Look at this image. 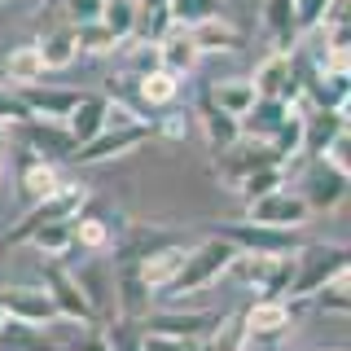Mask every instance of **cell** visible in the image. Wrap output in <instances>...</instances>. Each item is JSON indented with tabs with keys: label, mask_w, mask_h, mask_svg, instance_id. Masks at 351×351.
I'll return each mask as SVG.
<instances>
[{
	"label": "cell",
	"mask_w": 351,
	"mask_h": 351,
	"mask_svg": "<svg viewBox=\"0 0 351 351\" xmlns=\"http://www.w3.org/2000/svg\"><path fill=\"white\" fill-rule=\"evenodd\" d=\"M101 27H106L119 44H128L132 36H136V0H106Z\"/></svg>",
	"instance_id": "obj_37"
},
{
	"label": "cell",
	"mask_w": 351,
	"mask_h": 351,
	"mask_svg": "<svg viewBox=\"0 0 351 351\" xmlns=\"http://www.w3.org/2000/svg\"><path fill=\"white\" fill-rule=\"evenodd\" d=\"M299 119H303V149L312 154V158H321V154L347 132L343 110H307V114H299Z\"/></svg>",
	"instance_id": "obj_23"
},
{
	"label": "cell",
	"mask_w": 351,
	"mask_h": 351,
	"mask_svg": "<svg viewBox=\"0 0 351 351\" xmlns=\"http://www.w3.org/2000/svg\"><path fill=\"white\" fill-rule=\"evenodd\" d=\"M334 9V0H294V14H299V31H316L325 22V14Z\"/></svg>",
	"instance_id": "obj_44"
},
{
	"label": "cell",
	"mask_w": 351,
	"mask_h": 351,
	"mask_svg": "<svg viewBox=\"0 0 351 351\" xmlns=\"http://www.w3.org/2000/svg\"><path fill=\"white\" fill-rule=\"evenodd\" d=\"M299 272H294V290L290 299H307L312 290H321L325 281L343 277V272H351V250L343 246V241H316V246H299Z\"/></svg>",
	"instance_id": "obj_3"
},
{
	"label": "cell",
	"mask_w": 351,
	"mask_h": 351,
	"mask_svg": "<svg viewBox=\"0 0 351 351\" xmlns=\"http://www.w3.org/2000/svg\"><path fill=\"white\" fill-rule=\"evenodd\" d=\"M206 97H211V101L224 110V114H233V119H241L250 106L259 101V93L250 88L246 75H241V80H215L211 88H206Z\"/></svg>",
	"instance_id": "obj_31"
},
{
	"label": "cell",
	"mask_w": 351,
	"mask_h": 351,
	"mask_svg": "<svg viewBox=\"0 0 351 351\" xmlns=\"http://www.w3.org/2000/svg\"><path fill=\"white\" fill-rule=\"evenodd\" d=\"M88 202V189L80 180H66L58 193L49 197V202H36V206H27V215L18 219L9 233H0V250H9V246H27L31 233L44 224H53V219H71V215H80V206Z\"/></svg>",
	"instance_id": "obj_4"
},
{
	"label": "cell",
	"mask_w": 351,
	"mask_h": 351,
	"mask_svg": "<svg viewBox=\"0 0 351 351\" xmlns=\"http://www.w3.org/2000/svg\"><path fill=\"white\" fill-rule=\"evenodd\" d=\"M71 351H110V343H106V334L101 329H88V334L80 338V343H75Z\"/></svg>",
	"instance_id": "obj_46"
},
{
	"label": "cell",
	"mask_w": 351,
	"mask_h": 351,
	"mask_svg": "<svg viewBox=\"0 0 351 351\" xmlns=\"http://www.w3.org/2000/svg\"><path fill=\"white\" fill-rule=\"evenodd\" d=\"M250 88H255L259 97H281V101H299V80H294V62L290 53H277L272 49L268 58L255 66V75H250Z\"/></svg>",
	"instance_id": "obj_16"
},
{
	"label": "cell",
	"mask_w": 351,
	"mask_h": 351,
	"mask_svg": "<svg viewBox=\"0 0 351 351\" xmlns=\"http://www.w3.org/2000/svg\"><path fill=\"white\" fill-rule=\"evenodd\" d=\"M277 189H285V162H268V167H259V171H250V176H241V180H237V193L246 197V202L268 197V193H277Z\"/></svg>",
	"instance_id": "obj_35"
},
{
	"label": "cell",
	"mask_w": 351,
	"mask_h": 351,
	"mask_svg": "<svg viewBox=\"0 0 351 351\" xmlns=\"http://www.w3.org/2000/svg\"><path fill=\"white\" fill-rule=\"evenodd\" d=\"M189 119L197 123V132H202V141H206V145H211L215 154L224 149V145H233V141L241 136V123H237L233 114H224V110H219V106L211 101V97H206V88L193 97V110H189Z\"/></svg>",
	"instance_id": "obj_19"
},
{
	"label": "cell",
	"mask_w": 351,
	"mask_h": 351,
	"mask_svg": "<svg viewBox=\"0 0 351 351\" xmlns=\"http://www.w3.org/2000/svg\"><path fill=\"white\" fill-rule=\"evenodd\" d=\"M197 351H246V329H241V307L215 316L211 334L197 338Z\"/></svg>",
	"instance_id": "obj_30"
},
{
	"label": "cell",
	"mask_w": 351,
	"mask_h": 351,
	"mask_svg": "<svg viewBox=\"0 0 351 351\" xmlns=\"http://www.w3.org/2000/svg\"><path fill=\"white\" fill-rule=\"evenodd\" d=\"M211 325H215L211 312H149V316H141V329L167 334V338H189V343L211 334Z\"/></svg>",
	"instance_id": "obj_21"
},
{
	"label": "cell",
	"mask_w": 351,
	"mask_h": 351,
	"mask_svg": "<svg viewBox=\"0 0 351 351\" xmlns=\"http://www.w3.org/2000/svg\"><path fill=\"white\" fill-rule=\"evenodd\" d=\"M158 71V44L154 40H132V53H128V80H141V75Z\"/></svg>",
	"instance_id": "obj_42"
},
{
	"label": "cell",
	"mask_w": 351,
	"mask_h": 351,
	"mask_svg": "<svg viewBox=\"0 0 351 351\" xmlns=\"http://www.w3.org/2000/svg\"><path fill=\"white\" fill-rule=\"evenodd\" d=\"M110 277H114L119 316H128V321H141V316H149L154 290L145 285V277H141V263H110Z\"/></svg>",
	"instance_id": "obj_18"
},
{
	"label": "cell",
	"mask_w": 351,
	"mask_h": 351,
	"mask_svg": "<svg viewBox=\"0 0 351 351\" xmlns=\"http://www.w3.org/2000/svg\"><path fill=\"white\" fill-rule=\"evenodd\" d=\"M228 0H171V22L176 27H197V22L224 18Z\"/></svg>",
	"instance_id": "obj_39"
},
{
	"label": "cell",
	"mask_w": 351,
	"mask_h": 351,
	"mask_svg": "<svg viewBox=\"0 0 351 351\" xmlns=\"http://www.w3.org/2000/svg\"><path fill=\"white\" fill-rule=\"evenodd\" d=\"M237 263V246H228L224 237H206V241H197V246H189V255H184L180 263V272L171 277V285L158 294V299H189V294H202V290H211L215 281H224L228 277V268Z\"/></svg>",
	"instance_id": "obj_1"
},
{
	"label": "cell",
	"mask_w": 351,
	"mask_h": 351,
	"mask_svg": "<svg viewBox=\"0 0 351 351\" xmlns=\"http://www.w3.org/2000/svg\"><path fill=\"white\" fill-rule=\"evenodd\" d=\"M145 141H158V136H154V123H149V119H128V123L106 128L101 136H93L88 145H80L66 162H75V167H93V162L123 158V154H132L136 145H145Z\"/></svg>",
	"instance_id": "obj_6"
},
{
	"label": "cell",
	"mask_w": 351,
	"mask_h": 351,
	"mask_svg": "<svg viewBox=\"0 0 351 351\" xmlns=\"http://www.w3.org/2000/svg\"><path fill=\"white\" fill-rule=\"evenodd\" d=\"M36 53L44 62V71H66L75 58H80V40H75L71 22H58V27H44L36 40Z\"/></svg>",
	"instance_id": "obj_25"
},
{
	"label": "cell",
	"mask_w": 351,
	"mask_h": 351,
	"mask_svg": "<svg viewBox=\"0 0 351 351\" xmlns=\"http://www.w3.org/2000/svg\"><path fill=\"white\" fill-rule=\"evenodd\" d=\"M303 303L299 299H250L241 307V329H246V347H277L299 329Z\"/></svg>",
	"instance_id": "obj_2"
},
{
	"label": "cell",
	"mask_w": 351,
	"mask_h": 351,
	"mask_svg": "<svg viewBox=\"0 0 351 351\" xmlns=\"http://www.w3.org/2000/svg\"><path fill=\"white\" fill-rule=\"evenodd\" d=\"M62 184H66V171H62L58 158L36 154V149L22 154V162H18V193H22V202H27V206L49 202V197L58 193Z\"/></svg>",
	"instance_id": "obj_10"
},
{
	"label": "cell",
	"mask_w": 351,
	"mask_h": 351,
	"mask_svg": "<svg viewBox=\"0 0 351 351\" xmlns=\"http://www.w3.org/2000/svg\"><path fill=\"white\" fill-rule=\"evenodd\" d=\"M40 285L49 290V299H53V307H58L62 321H75V325H93V321H97V307L88 303L84 285L75 281V272L62 268L58 259L44 263V281H40Z\"/></svg>",
	"instance_id": "obj_7"
},
{
	"label": "cell",
	"mask_w": 351,
	"mask_h": 351,
	"mask_svg": "<svg viewBox=\"0 0 351 351\" xmlns=\"http://www.w3.org/2000/svg\"><path fill=\"white\" fill-rule=\"evenodd\" d=\"M246 219H255V224H263V228H281V233H299V228H307L312 211H307V202L294 189H277L268 197H255Z\"/></svg>",
	"instance_id": "obj_12"
},
{
	"label": "cell",
	"mask_w": 351,
	"mask_h": 351,
	"mask_svg": "<svg viewBox=\"0 0 351 351\" xmlns=\"http://www.w3.org/2000/svg\"><path fill=\"white\" fill-rule=\"evenodd\" d=\"M171 27V0H136V36L132 40H162Z\"/></svg>",
	"instance_id": "obj_34"
},
{
	"label": "cell",
	"mask_w": 351,
	"mask_h": 351,
	"mask_svg": "<svg viewBox=\"0 0 351 351\" xmlns=\"http://www.w3.org/2000/svg\"><path fill=\"white\" fill-rule=\"evenodd\" d=\"M189 31V40H193V49L202 53H237L241 49V36H237V27L228 18H211V22H197V27H184Z\"/></svg>",
	"instance_id": "obj_28"
},
{
	"label": "cell",
	"mask_w": 351,
	"mask_h": 351,
	"mask_svg": "<svg viewBox=\"0 0 351 351\" xmlns=\"http://www.w3.org/2000/svg\"><path fill=\"white\" fill-rule=\"evenodd\" d=\"M329 351H343V347H329Z\"/></svg>",
	"instance_id": "obj_49"
},
{
	"label": "cell",
	"mask_w": 351,
	"mask_h": 351,
	"mask_svg": "<svg viewBox=\"0 0 351 351\" xmlns=\"http://www.w3.org/2000/svg\"><path fill=\"white\" fill-rule=\"evenodd\" d=\"M259 27H263V36L277 44V53H294V40L303 36L294 0H259Z\"/></svg>",
	"instance_id": "obj_20"
},
{
	"label": "cell",
	"mask_w": 351,
	"mask_h": 351,
	"mask_svg": "<svg viewBox=\"0 0 351 351\" xmlns=\"http://www.w3.org/2000/svg\"><path fill=\"white\" fill-rule=\"evenodd\" d=\"M0 312L18 325H31V329H44V325L62 321L44 285H0Z\"/></svg>",
	"instance_id": "obj_8"
},
{
	"label": "cell",
	"mask_w": 351,
	"mask_h": 351,
	"mask_svg": "<svg viewBox=\"0 0 351 351\" xmlns=\"http://www.w3.org/2000/svg\"><path fill=\"white\" fill-rule=\"evenodd\" d=\"M154 44H158V71H171V75H180V80H189L197 71V62H202V53L193 49V40H189L184 27H171L167 36L154 40Z\"/></svg>",
	"instance_id": "obj_24"
},
{
	"label": "cell",
	"mask_w": 351,
	"mask_h": 351,
	"mask_svg": "<svg viewBox=\"0 0 351 351\" xmlns=\"http://www.w3.org/2000/svg\"><path fill=\"white\" fill-rule=\"evenodd\" d=\"M5 136H9V128H5V123H0V149H5Z\"/></svg>",
	"instance_id": "obj_47"
},
{
	"label": "cell",
	"mask_w": 351,
	"mask_h": 351,
	"mask_svg": "<svg viewBox=\"0 0 351 351\" xmlns=\"http://www.w3.org/2000/svg\"><path fill=\"white\" fill-rule=\"evenodd\" d=\"M132 88H136L141 106H145V114H149V123H154V114L176 110L184 80H180V75H171V71H149V75H141V80H132Z\"/></svg>",
	"instance_id": "obj_22"
},
{
	"label": "cell",
	"mask_w": 351,
	"mask_h": 351,
	"mask_svg": "<svg viewBox=\"0 0 351 351\" xmlns=\"http://www.w3.org/2000/svg\"><path fill=\"white\" fill-rule=\"evenodd\" d=\"M22 97V106L31 110V119H44V123H66V114L80 101V88H49V84H22L14 88Z\"/></svg>",
	"instance_id": "obj_17"
},
{
	"label": "cell",
	"mask_w": 351,
	"mask_h": 351,
	"mask_svg": "<svg viewBox=\"0 0 351 351\" xmlns=\"http://www.w3.org/2000/svg\"><path fill=\"white\" fill-rule=\"evenodd\" d=\"M263 145H268L272 154H277L281 162L299 158V154H303V119H299V114H290V119H285V123H281L277 132H272L268 141H263Z\"/></svg>",
	"instance_id": "obj_40"
},
{
	"label": "cell",
	"mask_w": 351,
	"mask_h": 351,
	"mask_svg": "<svg viewBox=\"0 0 351 351\" xmlns=\"http://www.w3.org/2000/svg\"><path fill=\"white\" fill-rule=\"evenodd\" d=\"M106 0H62V14L71 27H88V22H101Z\"/></svg>",
	"instance_id": "obj_43"
},
{
	"label": "cell",
	"mask_w": 351,
	"mask_h": 351,
	"mask_svg": "<svg viewBox=\"0 0 351 351\" xmlns=\"http://www.w3.org/2000/svg\"><path fill=\"white\" fill-rule=\"evenodd\" d=\"M184 255H189V246H180V241H171V246L154 250L149 259H141V277H145V285L154 290V299H158V294H162V290L171 285V277L180 272Z\"/></svg>",
	"instance_id": "obj_27"
},
{
	"label": "cell",
	"mask_w": 351,
	"mask_h": 351,
	"mask_svg": "<svg viewBox=\"0 0 351 351\" xmlns=\"http://www.w3.org/2000/svg\"><path fill=\"white\" fill-rule=\"evenodd\" d=\"M0 351H62V347L49 343V338H44L40 329H31V325L5 321V329H0Z\"/></svg>",
	"instance_id": "obj_38"
},
{
	"label": "cell",
	"mask_w": 351,
	"mask_h": 351,
	"mask_svg": "<svg viewBox=\"0 0 351 351\" xmlns=\"http://www.w3.org/2000/svg\"><path fill=\"white\" fill-rule=\"evenodd\" d=\"M303 307H316L321 316H351V272L325 281L321 290H312L303 299Z\"/></svg>",
	"instance_id": "obj_32"
},
{
	"label": "cell",
	"mask_w": 351,
	"mask_h": 351,
	"mask_svg": "<svg viewBox=\"0 0 351 351\" xmlns=\"http://www.w3.org/2000/svg\"><path fill=\"white\" fill-rule=\"evenodd\" d=\"M27 149L49 154V158H71V136L62 123H44V119H27Z\"/></svg>",
	"instance_id": "obj_33"
},
{
	"label": "cell",
	"mask_w": 351,
	"mask_h": 351,
	"mask_svg": "<svg viewBox=\"0 0 351 351\" xmlns=\"http://www.w3.org/2000/svg\"><path fill=\"white\" fill-rule=\"evenodd\" d=\"M75 40H80V58H106V53H114V49H119V40L110 36L101 22L75 27Z\"/></svg>",
	"instance_id": "obj_41"
},
{
	"label": "cell",
	"mask_w": 351,
	"mask_h": 351,
	"mask_svg": "<svg viewBox=\"0 0 351 351\" xmlns=\"http://www.w3.org/2000/svg\"><path fill=\"white\" fill-rule=\"evenodd\" d=\"M171 241H180L171 228L149 224V219H128V224L119 228L114 246H110V263H141V259H149L154 250L171 246Z\"/></svg>",
	"instance_id": "obj_9"
},
{
	"label": "cell",
	"mask_w": 351,
	"mask_h": 351,
	"mask_svg": "<svg viewBox=\"0 0 351 351\" xmlns=\"http://www.w3.org/2000/svg\"><path fill=\"white\" fill-rule=\"evenodd\" d=\"M71 219H75V215H71ZM71 219H53V224L36 228L27 246H36L44 259H58V255H66V250L75 246V241H71Z\"/></svg>",
	"instance_id": "obj_36"
},
{
	"label": "cell",
	"mask_w": 351,
	"mask_h": 351,
	"mask_svg": "<svg viewBox=\"0 0 351 351\" xmlns=\"http://www.w3.org/2000/svg\"><path fill=\"white\" fill-rule=\"evenodd\" d=\"M141 351H197V343H189V338H167V334H149V329H141Z\"/></svg>",
	"instance_id": "obj_45"
},
{
	"label": "cell",
	"mask_w": 351,
	"mask_h": 351,
	"mask_svg": "<svg viewBox=\"0 0 351 351\" xmlns=\"http://www.w3.org/2000/svg\"><path fill=\"white\" fill-rule=\"evenodd\" d=\"M119 228H123V224H114L110 215H101V206L93 202V193H88V202L80 206V215L71 219V241H75L80 250H88V255H101V250L110 255Z\"/></svg>",
	"instance_id": "obj_15"
},
{
	"label": "cell",
	"mask_w": 351,
	"mask_h": 351,
	"mask_svg": "<svg viewBox=\"0 0 351 351\" xmlns=\"http://www.w3.org/2000/svg\"><path fill=\"white\" fill-rule=\"evenodd\" d=\"M303 202H307V211L312 215H334L338 206L347 202V171H338V167H329L325 158H316L312 167H307L303 176Z\"/></svg>",
	"instance_id": "obj_11"
},
{
	"label": "cell",
	"mask_w": 351,
	"mask_h": 351,
	"mask_svg": "<svg viewBox=\"0 0 351 351\" xmlns=\"http://www.w3.org/2000/svg\"><path fill=\"white\" fill-rule=\"evenodd\" d=\"M290 114H294V106H290V101H281V97H259V101L250 106L246 114L237 119V123H241V136H250V141H268Z\"/></svg>",
	"instance_id": "obj_26"
},
{
	"label": "cell",
	"mask_w": 351,
	"mask_h": 351,
	"mask_svg": "<svg viewBox=\"0 0 351 351\" xmlns=\"http://www.w3.org/2000/svg\"><path fill=\"white\" fill-rule=\"evenodd\" d=\"M110 114H114V101H110L106 93H80V101H75V110L66 114V136H71V154L88 145L93 136H101V132L110 128Z\"/></svg>",
	"instance_id": "obj_14"
},
{
	"label": "cell",
	"mask_w": 351,
	"mask_h": 351,
	"mask_svg": "<svg viewBox=\"0 0 351 351\" xmlns=\"http://www.w3.org/2000/svg\"><path fill=\"white\" fill-rule=\"evenodd\" d=\"M0 75H5L14 88H22V84H40L44 75V62H40V53H36V40L31 44H18V49H9L5 58H0Z\"/></svg>",
	"instance_id": "obj_29"
},
{
	"label": "cell",
	"mask_w": 351,
	"mask_h": 351,
	"mask_svg": "<svg viewBox=\"0 0 351 351\" xmlns=\"http://www.w3.org/2000/svg\"><path fill=\"white\" fill-rule=\"evenodd\" d=\"M215 237H224L228 246H237V255H255V259H272V255H294L303 246L299 233H281V228H263L255 219H233V224H215Z\"/></svg>",
	"instance_id": "obj_5"
},
{
	"label": "cell",
	"mask_w": 351,
	"mask_h": 351,
	"mask_svg": "<svg viewBox=\"0 0 351 351\" xmlns=\"http://www.w3.org/2000/svg\"><path fill=\"white\" fill-rule=\"evenodd\" d=\"M5 321H9V316H5V312H0V329H5Z\"/></svg>",
	"instance_id": "obj_48"
},
{
	"label": "cell",
	"mask_w": 351,
	"mask_h": 351,
	"mask_svg": "<svg viewBox=\"0 0 351 351\" xmlns=\"http://www.w3.org/2000/svg\"><path fill=\"white\" fill-rule=\"evenodd\" d=\"M268 162H281V158L263 145V141H250V136H237L233 145H224L215 154V171H219V184H224V189H237L241 176L268 167Z\"/></svg>",
	"instance_id": "obj_13"
}]
</instances>
